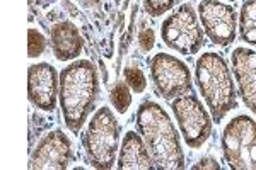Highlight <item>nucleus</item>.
Returning <instances> with one entry per match:
<instances>
[{"instance_id":"obj_11","label":"nucleus","mask_w":256,"mask_h":170,"mask_svg":"<svg viewBox=\"0 0 256 170\" xmlns=\"http://www.w3.org/2000/svg\"><path fill=\"white\" fill-rule=\"evenodd\" d=\"M28 90L32 106L46 113H53L58 97V80L55 68L48 63L31 65L28 72Z\"/></svg>"},{"instance_id":"obj_8","label":"nucleus","mask_w":256,"mask_h":170,"mask_svg":"<svg viewBox=\"0 0 256 170\" xmlns=\"http://www.w3.org/2000/svg\"><path fill=\"white\" fill-rule=\"evenodd\" d=\"M150 77L160 97L172 101L193 90L192 73L180 58L158 53L150 60Z\"/></svg>"},{"instance_id":"obj_17","label":"nucleus","mask_w":256,"mask_h":170,"mask_svg":"<svg viewBox=\"0 0 256 170\" xmlns=\"http://www.w3.org/2000/svg\"><path fill=\"white\" fill-rule=\"evenodd\" d=\"M123 75H125V82L130 85V89L134 90V92L142 94L144 90H146L147 80H146V75H144V72L140 68H137V66H126Z\"/></svg>"},{"instance_id":"obj_7","label":"nucleus","mask_w":256,"mask_h":170,"mask_svg":"<svg viewBox=\"0 0 256 170\" xmlns=\"http://www.w3.org/2000/svg\"><path fill=\"white\" fill-rule=\"evenodd\" d=\"M171 109L174 113V118L180 130L183 133V138L190 148H200L207 143V140L212 136V118L208 116L207 109L202 104L198 95L188 92L181 97L172 99Z\"/></svg>"},{"instance_id":"obj_18","label":"nucleus","mask_w":256,"mask_h":170,"mask_svg":"<svg viewBox=\"0 0 256 170\" xmlns=\"http://www.w3.org/2000/svg\"><path fill=\"white\" fill-rule=\"evenodd\" d=\"M180 2L181 0H144V9L152 17H159V15L174 9V5Z\"/></svg>"},{"instance_id":"obj_1","label":"nucleus","mask_w":256,"mask_h":170,"mask_svg":"<svg viewBox=\"0 0 256 170\" xmlns=\"http://www.w3.org/2000/svg\"><path fill=\"white\" fill-rule=\"evenodd\" d=\"M60 106L65 124L72 133H79L92 113L99 97V78L89 60H79L60 73Z\"/></svg>"},{"instance_id":"obj_5","label":"nucleus","mask_w":256,"mask_h":170,"mask_svg":"<svg viewBox=\"0 0 256 170\" xmlns=\"http://www.w3.org/2000/svg\"><path fill=\"white\" fill-rule=\"evenodd\" d=\"M224 159L234 170H256V121L250 116H236L222 133Z\"/></svg>"},{"instance_id":"obj_15","label":"nucleus","mask_w":256,"mask_h":170,"mask_svg":"<svg viewBox=\"0 0 256 170\" xmlns=\"http://www.w3.org/2000/svg\"><path fill=\"white\" fill-rule=\"evenodd\" d=\"M239 36L256 48V0H246L239 14Z\"/></svg>"},{"instance_id":"obj_20","label":"nucleus","mask_w":256,"mask_h":170,"mask_svg":"<svg viewBox=\"0 0 256 170\" xmlns=\"http://www.w3.org/2000/svg\"><path fill=\"white\" fill-rule=\"evenodd\" d=\"M154 41H156V38H154V31H152V29H144V31H140L138 44L144 53L150 51V49L154 48Z\"/></svg>"},{"instance_id":"obj_22","label":"nucleus","mask_w":256,"mask_h":170,"mask_svg":"<svg viewBox=\"0 0 256 170\" xmlns=\"http://www.w3.org/2000/svg\"><path fill=\"white\" fill-rule=\"evenodd\" d=\"M229 2H236V0H229Z\"/></svg>"},{"instance_id":"obj_3","label":"nucleus","mask_w":256,"mask_h":170,"mask_svg":"<svg viewBox=\"0 0 256 170\" xmlns=\"http://www.w3.org/2000/svg\"><path fill=\"white\" fill-rule=\"evenodd\" d=\"M195 77L214 121L216 124L220 123L230 111L238 107L236 85L226 60L218 53H204L196 60Z\"/></svg>"},{"instance_id":"obj_9","label":"nucleus","mask_w":256,"mask_h":170,"mask_svg":"<svg viewBox=\"0 0 256 170\" xmlns=\"http://www.w3.org/2000/svg\"><path fill=\"white\" fill-rule=\"evenodd\" d=\"M198 17L205 34L217 46H229L236 41L238 14L234 7L220 0H202L198 5Z\"/></svg>"},{"instance_id":"obj_16","label":"nucleus","mask_w":256,"mask_h":170,"mask_svg":"<svg viewBox=\"0 0 256 170\" xmlns=\"http://www.w3.org/2000/svg\"><path fill=\"white\" fill-rule=\"evenodd\" d=\"M111 104L114 106V109L120 114L126 113V109L132 104V94H130V85L126 82H118L111 90Z\"/></svg>"},{"instance_id":"obj_6","label":"nucleus","mask_w":256,"mask_h":170,"mask_svg":"<svg viewBox=\"0 0 256 170\" xmlns=\"http://www.w3.org/2000/svg\"><path fill=\"white\" fill-rule=\"evenodd\" d=\"M164 44L181 55H196L205 44L198 15L190 3H181L160 26Z\"/></svg>"},{"instance_id":"obj_10","label":"nucleus","mask_w":256,"mask_h":170,"mask_svg":"<svg viewBox=\"0 0 256 170\" xmlns=\"http://www.w3.org/2000/svg\"><path fill=\"white\" fill-rule=\"evenodd\" d=\"M74 159V150L70 140L62 131H52L44 136L34 148L30 169H50V170H64Z\"/></svg>"},{"instance_id":"obj_14","label":"nucleus","mask_w":256,"mask_h":170,"mask_svg":"<svg viewBox=\"0 0 256 170\" xmlns=\"http://www.w3.org/2000/svg\"><path fill=\"white\" fill-rule=\"evenodd\" d=\"M50 41H52L53 53L60 61H68L77 58L80 55L82 46H84L79 29L68 20H62L50 29Z\"/></svg>"},{"instance_id":"obj_2","label":"nucleus","mask_w":256,"mask_h":170,"mask_svg":"<svg viewBox=\"0 0 256 170\" xmlns=\"http://www.w3.org/2000/svg\"><path fill=\"white\" fill-rule=\"evenodd\" d=\"M137 128L158 169H184L180 135L166 111L158 102L146 101L137 111Z\"/></svg>"},{"instance_id":"obj_13","label":"nucleus","mask_w":256,"mask_h":170,"mask_svg":"<svg viewBox=\"0 0 256 170\" xmlns=\"http://www.w3.org/2000/svg\"><path fill=\"white\" fill-rule=\"evenodd\" d=\"M116 165L123 170H150L156 167L146 142L135 131H128L123 136Z\"/></svg>"},{"instance_id":"obj_12","label":"nucleus","mask_w":256,"mask_h":170,"mask_svg":"<svg viewBox=\"0 0 256 170\" xmlns=\"http://www.w3.org/2000/svg\"><path fill=\"white\" fill-rule=\"evenodd\" d=\"M239 95L248 109L256 116V51L250 48H236L230 56Z\"/></svg>"},{"instance_id":"obj_19","label":"nucleus","mask_w":256,"mask_h":170,"mask_svg":"<svg viewBox=\"0 0 256 170\" xmlns=\"http://www.w3.org/2000/svg\"><path fill=\"white\" fill-rule=\"evenodd\" d=\"M28 36H30V43H28V53H30V58H36L40 55H43L44 48H46V39L36 29H30L28 31Z\"/></svg>"},{"instance_id":"obj_21","label":"nucleus","mask_w":256,"mask_h":170,"mask_svg":"<svg viewBox=\"0 0 256 170\" xmlns=\"http://www.w3.org/2000/svg\"><path fill=\"white\" fill-rule=\"evenodd\" d=\"M193 169H220V165L214 159H202L196 165H193Z\"/></svg>"},{"instance_id":"obj_4","label":"nucleus","mask_w":256,"mask_h":170,"mask_svg":"<svg viewBox=\"0 0 256 170\" xmlns=\"http://www.w3.org/2000/svg\"><path fill=\"white\" fill-rule=\"evenodd\" d=\"M120 124L108 107H101L90 119L84 135V148L96 169L110 170L116 164Z\"/></svg>"}]
</instances>
